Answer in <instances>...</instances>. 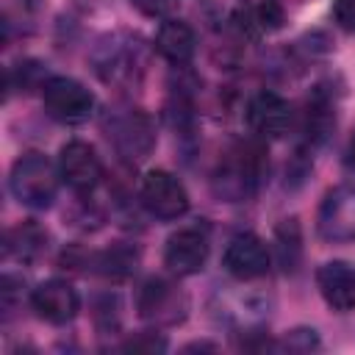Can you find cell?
Masks as SVG:
<instances>
[{
  "label": "cell",
  "mask_w": 355,
  "mask_h": 355,
  "mask_svg": "<svg viewBox=\"0 0 355 355\" xmlns=\"http://www.w3.org/2000/svg\"><path fill=\"white\" fill-rule=\"evenodd\" d=\"M333 17L344 31L355 33V0H336L333 3Z\"/></svg>",
  "instance_id": "obj_18"
},
{
  "label": "cell",
  "mask_w": 355,
  "mask_h": 355,
  "mask_svg": "<svg viewBox=\"0 0 355 355\" xmlns=\"http://www.w3.org/2000/svg\"><path fill=\"white\" fill-rule=\"evenodd\" d=\"M255 17H258V25H261V28H266V31H277V28L283 25V17H286V14H283L280 0H261Z\"/></svg>",
  "instance_id": "obj_16"
},
{
  "label": "cell",
  "mask_w": 355,
  "mask_h": 355,
  "mask_svg": "<svg viewBox=\"0 0 355 355\" xmlns=\"http://www.w3.org/2000/svg\"><path fill=\"white\" fill-rule=\"evenodd\" d=\"M58 175L72 191H78V194L92 191L103 178V166H100L94 147L86 141L64 144L61 155H58Z\"/></svg>",
  "instance_id": "obj_7"
},
{
  "label": "cell",
  "mask_w": 355,
  "mask_h": 355,
  "mask_svg": "<svg viewBox=\"0 0 355 355\" xmlns=\"http://www.w3.org/2000/svg\"><path fill=\"white\" fill-rule=\"evenodd\" d=\"M316 286H319L322 300L333 311H338V313L355 311V269L349 263H344V261L322 263L316 272Z\"/></svg>",
  "instance_id": "obj_12"
},
{
  "label": "cell",
  "mask_w": 355,
  "mask_h": 355,
  "mask_svg": "<svg viewBox=\"0 0 355 355\" xmlns=\"http://www.w3.org/2000/svg\"><path fill=\"white\" fill-rule=\"evenodd\" d=\"M114 144L119 155L128 161L147 158L155 144V130H153L150 116L141 111H128L125 116H119L114 125Z\"/></svg>",
  "instance_id": "obj_13"
},
{
  "label": "cell",
  "mask_w": 355,
  "mask_h": 355,
  "mask_svg": "<svg viewBox=\"0 0 355 355\" xmlns=\"http://www.w3.org/2000/svg\"><path fill=\"white\" fill-rule=\"evenodd\" d=\"M42 103H44V111L53 119L64 122V125H80L94 111L92 92L83 83H78L72 78H61V75L44 80V86H42Z\"/></svg>",
  "instance_id": "obj_2"
},
{
  "label": "cell",
  "mask_w": 355,
  "mask_h": 355,
  "mask_svg": "<svg viewBox=\"0 0 355 355\" xmlns=\"http://www.w3.org/2000/svg\"><path fill=\"white\" fill-rule=\"evenodd\" d=\"M31 305L39 319H44L50 324H67L75 319V313L80 308V297L67 280H44L33 288Z\"/></svg>",
  "instance_id": "obj_9"
},
{
  "label": "cell",
  "mask_w": 355,
  "mask_h": 355,
  "mask_svg": "<svg viewBox=\"0 0 355 355\" xmlns=\"http://www.w3.org/2000/svg\"><path fill=\"white\" fill-rule=\"evenodd\" d=\"M261 178V150L258 147H241L230 153V158L216 169L214 189L225 200H241L247 197Z\"/></svg>",
  "instance_id": "obj_4"
},
{
  "label": "cell",
  "mask_w": 355,
  "mask_h": 355,
  "mask_svg": "<svg viewBox=\"0 0 355 355\" xmlns=\"http://www.w3.org/2000/svg\"><path fill=\"white\" fill-rule=\"evenodd\" d=\"M141 14H147V17H158V14H164L166 8H169V0H130Z\"/></svg>",
  "instance_id": "obj_20"
},
{
  "label": "cell",
  "mask_w": 355,
  "mask_h": 355,
  "mask_svg": "<svg viewBox=\"0 0 355 355\" xmlns=\"http://www.w3.org/2000/svg\"><path fill=\"white\" fill-rule=\"evenodd\" d=\"M288 122H291V108L275 92H261L247 105V125L261 139H280L288 130Z\"/></svg>",
  "instance_id": "obj_11"
},
{
  "label": "cell",
  "mask_w": 355,
  "mask_h": 355,
  "mask_svg": "<svg viewBox=\"0 0 355 355\" xmlns=\"http://www.w3.org/2000/svg\"><path fill=\"white\" fill-rule=\"evenodd\" d=\"M58 169L42 153H25L11 166V191L22 205L47 208L58 191Z\"/></svg>",
  "instance_id": "obj_1"
},
{
  "label": "cell",
  "mask_w": 355,
  "mask_h": 355,
  "mask_svg": "<svg viewBox=\"0 0 355 355\" xmlns=\"http://www.w3.org/2000/svg\"><path fill=\"white\" fill-rule=\"evenodd\" d=\"M47 250V233L36 222H22L6 233V255L17 261H33Z\"/></svg>",
  "instance_id": "obj_15"
},
{
  "label": "cell",
  "mask_w": 355,
  "mask_h": 355,
  "mask_svg": "<svg viewBox=\"0 0 355 355\" xmlns=\"http://www.w3.org/2000/svg\"><path fill=\"white\" fill-rule=\"evenodd\" d=\"M125 349H133V352H155V349H166V341L158 338L155 333H144V336H136L125 344Z\"/></svg>",
  "instance_id": "obj_19"
},
{
  "label": "cell",
  "mask_w": 355,
  "mask_h": 355,
  "mask_svg": "<svg viewBox=\"0 0 355 355\" xmlns=\"http://www.w3.org/2000/svg\"><path fill=\"white\" fill-rule=\"evenodd\" d=\"M225 269L239 280H255L269 269V250L255 233H239L225 250Z\"/></svg>",
  "instance_id": "obj_10"
},
{
  "label": "cell",
  "mask_w": 355,
  "mask_h": 355,
  "mask_svg": "<svg viewBox=\"0 0 355 355\" xmlns=\"http://www.w3.org/2000/svg\"><path fill=\"white\" fill-rule=\"evenodd\" d=\"M208 261V239L197 227H183L166 239L164 247V263L178 277L197 275Z\"/></svg>",
  "instance_id": "obj_8"
},
{
  "label": "cell",
  "mask_w": 355,
  "mask_h": 355,
  "mask_svg": "<svg viewBox=\"0 0 355 355\" xmlns=\"http://www.w3.org/2000/svg\"><path fill=\"white\" fill-rule=\"evenodd\" d=\"M347 161H349V166H355V133H352L349 147H347Z\"/></svg>",
  "instance_id": "obj_21"
},
{
  "label": "cell",
  "mask_w": 355,
  "mask_h": 355,
  "mask_svg": "<svg viewBox=\"0 0 355 355\" xmlns=\"http://www.w3.org/2000/svg\"><path fill=\"white\" fill-rule=\"evenodd\" d=\"M316 227L324 241H355V186H338L324 194Z\"/></svg>",
  "instance_id": "obj_5"
},
{
  "label": "cell",
  "mask_w": 355,
  "mask_h": 355,
  "mask_svg": "<svg viewBox=\"0 0 355 355\" xmlns=\"http://www.w3.org/2000/svg\"><path fill=\"white\" fill-rule=\"evenodd\" d=\"M141 205L155 219H178L189 211V194L172 172L153 169L141 180Z\"/></svg>",
  "instance_id": "obj_3"
},
{
  "label": "cell",
  "mask_w": 355,
  "mask_h": 355,
  "mask_svg": "<svg viewBox=\"0 0 355 355\" xmlns=\"http://www.w3.org/2000/svg\"><path fill=\"white\" fill-rule=\"evenodd\" d=\"M133 263H136V255H130L128 250H114L103 261V266H105L108 275H128Z\"/></svg>",
  "instance_id": "obj_17"
},
{
  "label": "cell",
  "mask_w": 355,
  "mask_h": 355,
  "mask_svg": "<svg viewBox=\"0 0 355 355\" xmlns=\"http://www.w3.org/2000/svg\"><path fill=\"white\" fill-rule=\"evenodd\" d=\"M155 50L172 64H189L194 55V31L180 19H166L155 33Z\"/></svg>",
  "instance_id": "obj_14"
},
{
  "label": "cell",
  "mask_w": 355,
  "mask_h": 355,
  "mask_svg": "<svg viewBox=\"0 0 355 355\" xmlns=\"http://www.w3.org/2000/svg\"><path fill=\"white\" fill-rule=\"evenodd\" d=\"M136 308H139V316L147 319V322H155V324H175V322L183 319V313H186V297H183L169 280L150 277V280L139 288Z\"/></svg>",
  "instance_id": "obj_6"
}]
</instances>
